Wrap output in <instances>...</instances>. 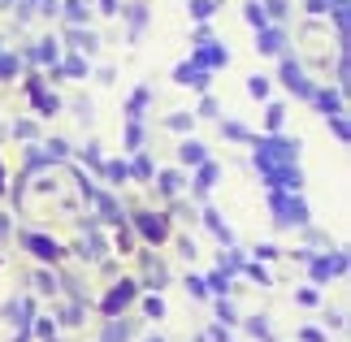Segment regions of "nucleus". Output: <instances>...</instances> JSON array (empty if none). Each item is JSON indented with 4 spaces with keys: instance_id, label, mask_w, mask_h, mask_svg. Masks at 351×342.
<instances>
[{
    "instance_id": "1",
    "label": "nucleus",
    "mask_w": 351,
    "mask_h": 342,
    "mask_svg": "<svg viewBox=\"0 0 351 342\" xmlns=\"http://www.w3.org/2000/svg\"><path fill=\"white\" fill-rule=\"evenodd\" d=\"M295 160H300V139H278V134L256 139V165H261V173L278 169V165H295Z\"/></svg>"
},
{
    "instance_id": "2",
    "label": "nucleus",
    "mask_w": 351,
    "mask_h": 342,
    "mask_svg": "<svg viewBox=\"0 0 351 342\" xmlns=\"http://www.w3.org/2000/svg\"><path fill=\"white\" fill-rule=\"evenodd\" d=\"M269 212H274V225H308V204L300 195H291V191H274Z\"/></svg>"
},
{
    "instance_id": "3",
    "label": "nucleus",
    "mask_w": 351,
    "mask_h": 342,
    "mask_svg": "<svg viewBox=\"0 0 351 342\" xmlns=\"http://www.w3.org/2000/svg\"><path fill=\"white\" fill-rule=\"evenodd\" d=\"M22 247L31 252L35 260H44V265H57V260L65 256V247L57 239H48V234H22Z\"/></svg>"
},
{
    "instance_id": "4",
    "label": "nucleus",
    "mask_w": 351,
    "mask_h": 342,
    "mask_svg": "<svg viewBox=\"0 0 351 342\" xmlns=\"http://www.w3.org/2000/svg\"><path fill=\"white\" fill-rule=\"evenodd\" d=\"M134 230H139V234H143L147 243H165V239H169V217L147 208V212L134 217Z\"/></svg>"
},
{
    "instance_id": "5",
    "label": "nucleus",
    "mask_w": 351,
    "mask_h": 342,
    "mask_svg": "<svg viewBox=\"0 0 351 342\" xmlns=\"http://www.w3.org/2000/svg\"><path fill=\"white\" fill-rule=\"evenodd\" d=\"M191 61L204 65V70H221V65H230V52L213 44V39H199V48H191Z\"/></svg>"
},
{
    "instance_id": "6",
    "label": "nucleus",
    "mask_w": 351,
    "mask_h": 342,
    "mask_svg": "<svg viewBox=\"0 0 351 342\" xmlns=\"http://www.w3.org/2000/svg\"><path fill=\"white\" fill-rule=\"evenodd\" d=\"M134 295H139V282H130V278H126V282H117L113 291L100 299V308L109 312V317H117V312L126 308V304H134Z\"/></svg>"
},
{
    "instance_id": "7",
    "label": "nucleus",
    "mask_w": 351,
    "mask_h": 342,
    "mask_svg": "<svg viewBox=\"0 0 351 342\" xmlns=\"http://www.w3.org/2000/svg\"><path fill=\"white\" fill-rule=\"evenodd\" d=\"M208 78H213V70L191 65V61H182L178 70H173V83H178V87H195V91H208Z\"/></svg>"
},
{
    "instance_id": "8",
    "label": "nucleus",
    "mask_w": 351,
    "mask_h": 342,
    "mask_svg": "<svg viewBox=\"0 0 351 342\" xmlns=\"http://www.w3.org/2000/svg\"><path fill=\"white\" fill-rule=\"evenodd\" d=\"M282 48H287V31H282V26H261V31H256V52L282 57Z\"/></svg>"
},
{
    "instance_id": "9",
    "label": "nucleus",
    "mask_w": 351,
    "mask_h": 342,
    "mask_svg": "<svg viewBox=\"0 0 351 342\" xmlns=\"http://www.w3.org/2000/svg\"><path fill=\"white\" fill-rule=\"evenodd\" d=\"M282 78H287V87H291L295 95H304V100H313V91H317V87L308 83V78H304V70H300V65H295L291 57L282 61Z\"/></svg>"
},
{
    "instance_id": "10",
    "label": "nucleus",
    "mask_w": 351,
    "mask_h": 342,
    "mask_svg": "<svg viewBox=\"0 0 351 342\" xmlns=\"http://www.w3.org/2000/svg\"><path fill=\"white\" fill-rule=\"evenodd\" d=\"M308 265H313V278L317 282H330V278H339V273H347V256L339 252L334 260H308Z\"/></svg>"
},
{
    "instance_id": "11",
    "label": "nucleus",
    "mask_w": 351,
    "mask_h": 342,
    "mask_svg": "<svg viewBox=\"0 0 351 342\" xmlns=\"http://www.w3.org/2000/svg\"><path fill=\"white\" fill-rule=\"evenodd\" d=\"M199 173H195V195H208V191H213V182H217V178H221V169L217 165H213V160H199V165H195Z\"/></svg>"
},
{
    "instance_id": "12",
    "label": "nucleus",
    "mask_w": 351,
    "mask_h": 342,
    "mask_svg": "<svg viewBox=\"0 0 351 342\" xmlns=\"http://www.w3.org/2000/svg\"><path fill=\"white\" fill-rule=\"evenodd\" d=\"M178 160H182V165H199V160H208V147L199 143V139H186L178 147Z\"/></svg>"
},
{
    "instance_id": "13",
    "label": "nucleus",
    "mask_w": 351,
    "mask_h": 342,
    "mask_svg": "<svg viewBox=\"0 0 351 342\" xmlns=\"http://www.w3.org/2000/svg\"><path fill=\"white\" fill-rule=\"evenodd\" d=\"M204 221H208V230H213V234H217V243H221V247H230V243H234L230 225H226V221H221V217L213 212V208H204Z\"/></svg>"
},
{
    "instance_id": "14",
    "label": "nucleus",
    "mask_w": 351,
    "mask_h": 342,
    "mask_svg": "<svg viewBox=\"0 0 351 342\" xmlns=\"http://www.w3.org/2000/svg\"><path fill=\"white\" fill-rule=\"evenodd\" d=\"M182 186H186V178H182V173H173V169H169V173H160V195H169V199H173V195H182Z\"/></svg>"
},
{
    "instance_id": "15",
    "label": "nucleus",
    "mask_w": 351,
    "mask_h": 342,
    "mask_svg": "<svg viewBox=\"0 0 351 342\" xmlns=\"http://www.w3.org/2000/svg\"><path fill=\"white\" fill-rule=\"evenodd\" d=\"M313 100L326 108V113H343V100H339V91H330V87H321V91H313Z\"/></svg>"
},
{
    "instance_id": "16",
    "label": "nucleus",
    "mask_w": 351,
    "mask_h": 342,
    "mask_svg": "<svg viewBox=\"0 0 351 342\" xmlns=\"http://www.w3.org/2000/svg\"><path fill=\"white\" fill-rule=\"evenodd\" d=\"M265 126H269V134H278L282 126H287V104H269V117H265Z\"/></svg>"
},
{
    "instance_id": "17",
    "label": "nucleus",
    "mask_w": 351,
    "mask_h": 342,
    "mask_svg": "<svg viewBox=\"0 0 351 342\" xmlns=\"http://www.w3.org/2000/svg\"><path fill=\"white\" fill-rule=\"evenodd\" d=\"M243 18H247V26H256V31H261V26H269V13L261 9V0H252V5L243 9Z\"/></svg>"
},
{
    "instance_id": "18",
    "label": "nucleus",
    "mask_w": 351,
    "mask_h": 342,
    "mask_svg": "<svg viewBox=\"0 0 351 342\" xmlns=\"http://www.w3.org/2000/svg\"><path fill=\"white\" fill-rule=\"evenodd\" d=\"M130 178H134V182H147V178H152V160H147L143 152L134 156V165H130Z\"/></svg>"
},
{
    "instance_id": "19",
    "label": "nucleus",
    "mask_w": 351,
    "mask_h": 342,
    "mask_svg": "<svg viewBox=\"0 0 351 342\" xmlns=\"http://www.w3.org/2000/svg\"><path fill=\"white\" fill-rule=\"evenodd\" d=\"M104 178H109V182H126L130 165H126V160H109V165H104Z\"/></svg>"
},
{
    "instance_id": "20",
    "label": "nucleus",
    "mask_w": 351,
    "mask_h": 342,
    "mask_svg": "<svg viewBox=\"0 0 351 342\" xmlns=\"http://www.w3.org/2000/svg\"><path fill=\"white\" fill-rule=\"evenodd\" d=\"M104 342H130V325L126 321H113L109 330H104Z\"/></svg>"
},
{
    "instance_id": "21",
    "label": "nucleus",
    "mask_w": 351,
    "mask_h": 342,
    "mask_svg": "<svg viewBox=\"0 0 351 342\" xmlns=\"http://www.w3.org/2000/svg\"><path fill=\"white\" fill-rule=\"evenodd\" d=\"M213 9H217V0H191V18H195V22H208Z\"/></svg>"
},
{
    "instance_id": "22",
    "label": "nucleus",
    "mask_w": 351,
    "mask_h": 342,
    "mask_svg": "<svg viewBox=\"0 0 351 342\" xmlns=\"http://www.w3.org/2000/svg\"><path fill=\"white\" fill-rule=\"evenodd\" d=\"M35 48H39V61H57V57H61V48H57V39H39V44H35Z\"/></svg>"
},
{
    "instance_id": "23",
    "label": "nucleus",
    "mask_w": 351,
    "mask_h": 342,
    "mask_svg": "<svg viewBox=\"0 0 351 342\" xmlns=\"http://www.w3.org/2000/svg\"><path fill=\"white\" fill-rule=\"evenodd\" d=\"M247 95H256V100H265V95H269V78H265V74L247 78Z\"/></svg>"
},
{
    "instance_id": "24",
    "label": "nucleus",
    "mask_w": 351,
    "mask_h": 342,
    "mask_svg": "<svg viewBox=\"0 0 351 342\" xmlns=\"http://www.w3.org/2000/svg\"><path fill=\"white\" fill-rule=\"evenodd\" d=\"M65 18H70V22H87V5H83V0H70V5H65Z\"/></svg>"
},
{
    "instance_id": "25",
    "label": "nucleus",
    "mask_w": 351,
    "mask_h": 342,
    "mask_svg": "<svg viewBox=\"0 0 351 342\" xmlns=\"http://www.w3.org/2000/svg\"><path fill=\"white\" fill-rule=\"evenodd\" d=\"M208 286H213V291H217V295H226V291H230V273H213V278H208Z\"/></svg>"
},
{
    "instance_id": "26",
    "label": "nucleus",
    "mask_w": 351,
    "mask_h": 342,
    "mask_svg": "<svg viewBox=\"0 0 351 342\" xmlns=\"http://www.w3.org/2000/svg\"><path fill=\"white\" fill-rule=\"evenodd\" d=\"M221 134H226V139H239V143L247 139V130H243L239 121H221Z\"/></svg>"
},
{
    "instance_id": "27",
    "label": "nucleus",
    "mask_w": 351,
    "mask_h": 342,
    "mask_svg": "<svg viewBox=\"0 0 351 342\" xmlns=\"http://www.w3.org/2000/svg\"><path fill=\"white\" fill-rule=\"evenodd\" d=\"M247 334H252V338H261V342H269V330H265V317H252V321H247Z\"/></svg>"
},
{
    "instance_id": "28",
    "label": "nucleus",
    "mask_w": 351,
    "mask_h": 342,
    "mask_svg": "<svg viewBox=\"0 0 351 342\" xmlns=\"http://www.w3.org/2000/svg\"><path fill=\"white\" fill-rule=\"evenodd\" d=\"M70 39H74V44H83V52H96V35H91V31H74Z\"/></svg>"
},
{
    "instance_id": "29",
    "label": "nucleus",
    "mask_w": 351,
    "mask_h": 342,
    "mask_svg": "<svg viewBox=\"0 0 351 342\" xmlns=\"http://www.w3.org/2000/svg\"><path fill=\"white\" fill-rule=\"evenodd\" d=\"M57 74H74L78 78V74H87V61L83 57H70V61H65V70H57Z\"/></svg>"
},
{
    "instance_id": "30",
    "label": "nucleus",
    "mask_w": 351,
    "mask_h": 342,
    "mask_svg": "<svg viewBox=\"0 0 351 342\" xmlns=\"http://www.w3.org/2000/svg\"><path fill=\"white\" fill-rule=\"evenodd\" d=\"M44 152H48V160H61L65 152H70V147H65V139H48V147H44Z\"/></svg>"
},
{
    "instance_id": "31",
    "label": "nucleus",
    "mask_w": 351,
    "mask_h": 342,
    "mask_svg": "<svg viewBox=\"0 0 351 342\" xmlns=\"http://www.w3.org/2000/svg\"><path fill=\"white\" fill-rule=\"evenodd\" d=\"M9 74H18V57H13V52L0 57V78H9Z\"/></svg>"
},
{
    "instance_id": "32",
    "label": "nucleus",
    "mask_w": 351,
    "mask_h": 342,
    "mask_svg": "<svg viewBox=\"0 0 351 342\" xmlns=\"http://www.w3.org/2000/svg\"><path fill=\"white\" fill-rule=\"evenodd\" d=\"M169 126H173V130H191V126H195V117H191V113H173V117H169Z\"/></svg>"
},
{
    "instance_id": "33",
    "label": "nucleus",
    "mask_w": 351,
    "mask_h": 342,
    "mask_svg": "<svg viewBox=\"0 0 351 342\" xmlns=\"http://www.w3.org/2000/svg\"><path fill=\"white\" fill-rule=\"evenodd\" d=\"M243 273H247L252 282H261V286H269V273H265L261 265H243Z\"/></svg>"
},
{
    "instance_id": "34",
    "label": "nucleus",
    "mask_w": 351,
    "mask_h": 342,
    "mask_svg": "<svg viewBox=\"0 0 351 342\" xmlns=\"http://www.w3.org/2000/svg\"><path fill=\"white\" fill-rule=\"evenodd\" d=\"M143 308H147V317H165V304H160V295L143 299Z\"/></svg>"
},
{
    "instance_id": "35",
    "label": "nucleus",
    "mask_w": 351,
    "mask_h": 342,
    "mask_svg": "<svg viewBox=\"0 0 351 342\" xmlns=\"http://www.w3.org/2000/svg\"><path fill=\"white\" fill-rule=\"evenodd\" d=\"M295 299H300V304H308V308H313V304H321V295H317V286H304V291H300V295H295Z\"/></svg>"
},
{
    "instance_id": "36",
    "label": "nucleus",
    "mask_w": 351,
    "mask_h": 342,
    "mask_svg": "<svg viewBox=\"0 0 351 342\" xmlns=\"http://www.w3.org/2000/svg\"><path fill=\"white\" fill-rule=\"evenodd\" d=\"M330 126H334V134H339V143H347V121H343V113H334Z\"/></svg>"
},
{
    "instance_id": "37",
    "label": "nucleus",
    "mask_w": 351,
    "mask_h": 342,
    "mask_svg": "<svg viewBox=\"0 0 351 342\" xmlns=\"http://www.w3.org/2000/svg\"><path fill=\"white\" fill-rule=\"evenodd\" d=\"M35 325H39V338H48V342L57 338V321H35Z\"/></svg>"
},
{
    "instance_id": "38",
    "label": "nucleus",
    "mask_w": 351,
    "mask_h": 342,
    "mask_svg": "<svg viewBox=\"0 0 351 342\" xmlns=\"http://www.w3.org/2000/svg\"><path fill=\"white\" fill-rule=\"evenodd\" d=\"M217 317H221L226 325H234V321H239V317H234V308H230V304H226V299H221V304H217Z\"/></svg>"
},
{
    "instance_id": "39",
    "label": "nucleus",
    "mask_w": 351,
    "mask_h": 342,
    "mask_svg": "<svg viewBox=\"0 0 351 342\" xmlns=\"http://www.w3.org/2000/svg\"><path fill=\"white\" fill-rule=\"evenodd\" d=\"M13 134H18V139H35V126H31V121H22V126H13Z\"/></svg>"
},
{
    "instance_id": "40",
    "label": "nucleus",
    "mask_w": 351,
    "mask_h": 342,
    "mask_svg": "<svg viewBox=\"0 0 351 342\" xmlns=\"http://www.w3.org/2000/svg\"><path fill=\"white\" fill-rule=\"evenodd\" d=\"M186 291H191L195 299H204V295H208V286H204V282H199V278H195V282H186Z\"/></svg>"
},
{
    "instance_id": "41",
    "label": "nucleus",
    "mask_w": 351,
    "mask_h": 342,
    "mask_svg": "<svg viewBox=\"0 0 351 342\" xmlns=\"http://www.w3.org/2000/svg\"><path fill=\"white\" fill-rule=\"evenodd\" d=\"M269 13H274V18H287V0H269Z\"/></svg>"
},
{
    "instance_id": "42",
    "label": "nucleus",
    "mask_w": 351,
    "mask_h": 342,
    "mask_svg": "<svg viewBox=\"0 0 351 342\" xmlns=\"http://www.w3.org/2000/svg\"><path fill=\"white\" fill-rule=\"evenodd\" d=\"M256 256H261V260H278V247H269V243H265V247H256Z\"/></svg>"
},
{
    "instance_id": "43",
    "label": "nucleus",
    "mask_w": 351,
    "mask_h": 342,
    "mask_svg": "<svg viewBox=\"0 0 351 342\" xmlns=\"http://www.w3.org/2000/svg\"><path fill=\"white\" fill-rule=\"evenodd\" d=\"M308 9H313V13H317V18H321V13H326V9H330V0H308Z\"/></svg>"
},
{
    "instance_id": "44",
    "label": "nucleus",
    "mask_w": 351,
    "mask_h": 342,
    "mask_svg": "<svg viewBox=\"0 0 351 342\" xmlns=\"http://www.w3.org/2000/svg\"><path fill=\"white\" fill-rule=\"evenodd\" d=\"M300 338H304V342H326V334H321V330H304Z\"/></svg>"
},
{
    "instance_id": "45",
    "label": "nucleus",
    "mask_w": 351,
    "mask_h": 342,
    "mask_svg": "<svg viewBox=\"0 0 351 342\" xmlns=\"http://www.w3.org/2000/svg\"><path fill=\"white\" fill-rule=\"evenodd\" d=\"M100 13H104V18H113V13H117V0H100Z\"/></svg>"
},
{
    "instance_id": "46",
    "label": "nucleus",
    "mask_w": 351,
    "mask_h": 342,
    "mask_svg": "<svg viewBox=\"0 0 351 342\" xmlns=\"http://www.w3.org/2000/svg\"><path fill=\"white\" fill-rule=\"evenodd\" d=\"M0 191H5V169H0Z\"/></svg>"
},
{
    "instance_id": "47",
    "label": "nucleus",
    "mask_w": 351,
    "mask_h": 342,
    "mask_svg": "<svg viewBox=\"0 0 351 342\" xmlns=\"http://www.w3.org/2000/svg\"><path fill=\"white\" fill-rule=\"evenodd\" d=\"M147 342H165V338H147Z\"/></svg>"
}]
</instances>
